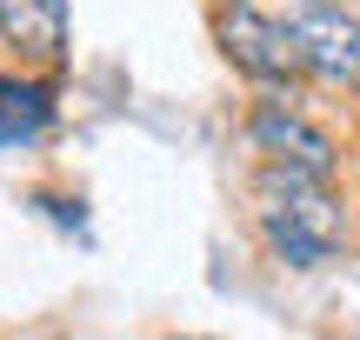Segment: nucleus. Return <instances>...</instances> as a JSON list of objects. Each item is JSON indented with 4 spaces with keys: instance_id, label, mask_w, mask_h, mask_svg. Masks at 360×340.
Segmentation results:
<instances>
[{
    "instance_id": "nucleus-1",
    "label": "nucleus",
    "mask_w": 360,
    "mask_h": 340,
    "mask_svg": "<svg viewBox=\"0 0 360 340\" xmlns=\"http://www.w3.org/2000/svg\"><path fill=\"white\" fill-rule=\"evenodd\" d=\"M247 221L281 267H327L347 247V207L327 187V174H307V167L267 160L247 187Z\"/></svg>"
},
{
    "instance_id": "nucleus-2",
    "label": "nucleus",
    "mask_w": 360,
    "mask_h": 340,
    "mask_svg": "<svg viewBox=\"0 0 360 340\" xmlns=\"http://www.w3.org/2000/svg\"><path fill=\"white\" fill-rule=\"evenodd\" d=\"M220 47L240 74L254 80H294L300 74V40H294V20L274 7H254V0H220V20H214Z\"/></svg>"
},
{
    "instance_id": "nucleus-3",
    "label": "nucleus",
    "mask_w": 360,
    "mask_h": 340,
    "mask_svg": "<svg viewBox=\"0 0 360 340\" xmlns=\"http://www.w3.org/2000/svg\"><path fill=\"white\" fill-rule=\"evenodd\" d=\"M300 40V74L327 80V87H360V20L340 7H300L287 13Z\"/></svg>"
},
{
    "instance_id": "nucleus-4",
    "label": "nucleus",
    "mask_w": 360,
    "mask_h": 340,
    "mask_svg": "<svg viewBox=\"0 0 360 340\" xmlns=\"http://www.w3.org/2000/svg\"><path fill=\"white\" fill-rule=\"evenodd\" d=\"M247 140L260 147L267 160H281V167H307V174H334V140H327L314 120L287 114V107H254L247 114Z\"/></svg>"
},
{
    "instance_id": "nucleus-5",
    "label": "nucleus",
    "mask_w": 360,
    "mask_h": 340,
    "mask_svg": "<svg viewBox=\"0 0 360 340\" xmlns=\"http://www.w3.org/2000/svg\"><path fill=\"white\" fill-rule=\"evenodd\" d=\"M0 40L20 60L53 67L67 53V0H0Z\"/></svg>"
},
{
    "instance_id": "nucleus-6",
    "label": "nucleus",
    "mask_w": 360,
    "mask_h": 340,
    "mask_svg": "<svg viewBox=\"0 0 360 340\" xmlns=\"http://www.w3.org/2000/svg\"><path fill=\"white\" fill-rule=\"evenodd\" d=\"M47 87L40 80H0V147L13 140H34L40 127H47Z\"/></svg>"
},
{
    "instance_id": "nucleus-7",
    "label": "nucleus",
    "mask_w": 360,
    "mask_h": 340,
    "mask_svg": "<svg viewBox=\"0 0 360 340\" xmlns=\"http://www.w3.org/2000/svg\"><path fill=\"white\" fill-rule=\"evenodd\" d=\"M281 7H287V13H300V7H340V0H274V13H281Z\"/></svg>"
}]
</instances>
